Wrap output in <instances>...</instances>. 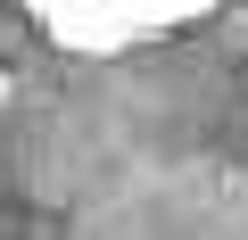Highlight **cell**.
Wrapping results in <instances>:
<instances>
[{
	"label": "cell",
	"mask_w": 248,
	"mask_h": 240,
	"mask_svg": "<svg viewBox=\"0 0 248 240\" xmlns=\"http://www.w3.org/2000/svg\"><path fill=\"white\" fill-rule=\"evenodd\" d=\"M9 9L33 33H50L58 50H75V58H124V50L190 33L223 0H9Z\"/></svg>",
	"instance_id": "6da1fadb"
}]
</instances>
